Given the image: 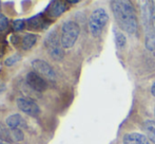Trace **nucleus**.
Listing matches in <instances>:
<instances>
[{
	"mask_svg": "<svg viewBox=\"0 0 155 144\" xmlns=\"http://www.w3.org/2000/svg\"><path fill=\"white\" fill-rule=\"evenodd\" d=\"M113 15L119 28L129 34H134L137 30V18L134 6L127 0H115L111 2Z\"/></svg>",
	"mask_w": 155,
	"mask_h": 144,
	"instance_id": "obj_1",
	"label": "nucleus"
},
{
	"mask_svg": "<svg viewBox=\"0 0 155 144\" xmlns=\"http://www.w3.org/2000/svg\"><path fill=\"white\" fill-rule=\"evenodd\" d=\"M79 26L74 21H67L61 27V36H60V43L62 48L70 49L75 45L78 36H79Z\"/></svg>",
	"mask_w": 155,
	"mask_h": 144,
	"instance_id": "obj_2",
	"label": "nucleus"
},
{
	"mask_svg": "<svg viewBox=\"0 0 155 144\" xmlns=\"http://www.w3.org/2000/svg\"><path fill=\"white\" fill-rule=\"evenodd\" d=\"M109 21V16L104 9H97L91 14L89 19V29L94 37H98L101 34L104 28Z\"/></svg>",
	"mask_w": 155,
	"mask_h": 144,
	"instance_id": "obj_3",
	"label": "nucleus"
},
{
	"mask_svg": "<svg viewBox=\"0 0 155 144\" xmlns=\"http://www.w3.org/2000/svg\"><path fill=\"white\" fill-rule=\"evenodd\" d=\"M45 46L48 48V51H49L50 55L56 60H60L63 58V50L62 46L60 43L59 38H58V34L55 31L51 32L48 36L47 40H45Z\"/></svg>",
	"mask_w": 155,
	"mask_h": 144,
	"instance_id": "obj_4",
	"label": "nucleus"
},
{
	"mask_svg": "<svg viewBox=\"0 0 155 144\" xmlns=\"http://www.w3.org/2000/svg\"><path fill=\"white\" fill-rule=\"evenodd\" d=\"M17 106H18V108L22 112L33 115V117H36L40 112V109H39L38 105L33 100L28 99V98H19L17 100Z\"/></svg>",
	"mask_w": 155,
	"mask_h": 144,
	"instance_id": "obj_5",
	"label": "nucleus"
},
{
	"mask_svg": "<svg viewBox=\"0 0 155 144\" xmlns=\"http://www.w3.org/2000/svg\"><path fill=\"white\" fill-rule=\"evenodd\" d=\"M27 83L30 87L35 91L42 92L47 89V82L36 72H29L27 75Z\"/></svg>",
	"mask_w": 155,
	"mask_h": 144,
	"instance_id": "obj_6",
	"label": "nucleus"
},
{
	"mask_svg": "<svg viewBox=\"0 0 155 144\" xmlns=\"http://www.w3.org/2000/svg\"><path fill=\"white\" fill-rule=\"evenodd\" d=\"M32 66L35 69V71H37V73H40L42 75L47 76L49 78H55L56 73L54 71V69L48 64L47 62L42 60H35L32 62Z\"/></svg>",
	"mask_w": 155,
	"mask_h": 144,
	"instance_id": "obj_7",
	"label": "nucleus"
},
{
	"mask_svg": "<svg viewBox=\"0 0 155 144\" xmlns=\"http://www.w3.org/2000/svg\"><path fill=\"white\" fill-rule=\"evenodd\" d=\"M5 124L10 129H19V128L27 127V122L19 113H15L6 118Z\"/></svg>",
	"mask_w": 155,
	"mask_h": 144,
	"instance_id": "obj_8",
	"label": "nucleus"
},
{
	"mask_svg": "<svg viewBox=\"0 0 155 144\" xmlns=\"http://www.w3.org/2000/svg\"><path fill=\"white\" fill-rule=\"evenodd\" d=\"M124 144H150L146 136L137 132H130L124 136Z\"/></svg>",
	"mask_w": 155,
	"mask_h": 144,
	"instance_id": "obj_9",
	"label": "nucleus"
},
{
	"mask_svg": "<svg viewBox=\"0 0 155 144\" xmlns=\"http://www.w3.org/2000/svg\"><path fill=\"white\" fill-rule=\"evenodd\" d=\"M67 6H65V2L62 1H52L48 6V13L49 15L53 17H58L65 12Z\"/></svg>",
	"mask_w": 155,
	"mask_h": 144,
	"instance_id": "obj_10",
	"label": "nucleus"
},
{
	"mask_svg": "<svg viewBox=\"0 0 155 144\" xmlns=\"http://www.w3.org/2000/svg\"><path fill=\"white\" fill-rule=\"evenodd\" d=\"M143 130H145L149 140L155 144V121L148 120V121L143 122Z\"/></svg>",
	"mask_w": 155,
	"mask_h": 144,
	"instance_id": "obj_11",
	"label": "nucleus"
},
{
	"mask_svg": "<svg viewBox=\"0 0 155 144\" xmlns=\"http://www.w3.org/2000/svg\"><path fill=\"white\" fill-rule=\"evenodd\" d=\"M113 33H114V38H115V43H116V47L118 49H121L126 46V43H127V38L126 36L124 35V33L118 30L116 27L113 28Z\"/></svg>",
	"mask_w": 155,
	"mask_h": 144,
	"instance_id": "obj_12",
	"label": "nucleus"
},
{
	"mask_svg": "<svg viewBox=\"0 0 155 144\" xmlns=\"http://www.w3.org/2000/svg\"><path fill=\"white\" fill-rule=\"evenodd\" d=\"M37 38H38V36L35 35V34H27V35H25V37L22 38V49L30 50L36 43Z\"/></svg>",
	"mask_w": 155,
	"mask_h": 144,
	"instance_id": "obj_13",
	"label": "nucleus"
},
{
	"mask_svg": "<svg viewBox=\"0 0 155 144\" xmlns=\"http://www.w3.org/2000/svg\"><path fill=\"white\" fill-rule=\"evenodd\" d=\"M5 132L8 138L12 141H15V142H20L25 139V135L20 129H10Z\"/></svg>",
	"mask_w": 155,
	"mask_h": 144,
	"instance_id": "obj_14",
	"label": "nucleus"
},
{
	"mask_svg": "<svg viewBox=\"0 0 155 144\" xmlns=\"http://www.w3.org/2000/svg\"><path fill=\"white\" fill-rule=\"evenodd\" d=\"M20 58H21L20 54H15V55H12V56H10V57L6 58L5 62H4V64H5L6 66L11 67V66H13V65L16 64L17 62H19Z\"/></svg>",
	"mask_w": 155,
	"mask_h": 144,
	"instance_id": "obj_15",
	"label": "nucleus"
},
{
	"mask_svg": "<svg viewBox=\"0 0 155 144\" xmlns=\"http://www.w3.org/2000/svg\"><path fill=\"white\" fill-rule=\"evenodd\" d=\"M43 23V19L41 16H36L34 18L30 19V27H33V28H40L41 25Z\"/></svg>",
	"mask_w": 155,
	"mask_h": 144,
	"instance_id": "obj_16",
	"label": "nucleus"
},
{
	"mask_svg": "<svg viewBox=\"0 0 155 144\" xmlns=\"http://www.w3.org/2000/svg\"><path fill=\"white\" fill-rule=\"evenodd\" d=\"M25 27V22L21 19H17V20L13 21V28L15 31H22Z\"/></svg>",
	"mask_w": 155,
	"mask_h": 144,
	"instance_id": "obj_17",
	"label": "nucleus"
},
{
	"mask_svg": "<svg viewBox=\"0 0 155 144\" xmlns=\"http://www.w3.org/2000/svg\"><path fill=\"white\" fill-rule=\"evenodd\" d=\"M8 27V19L4 15L0 14V32L4 31Z\"/></svg>",
	"mask_w": 155,
	"mask_h": 144,
	"instance_id": "obj_18",
	"label": "nucleus"
},
{
	"mask_svg": "<svg viewBox=\"0 0 155 144\" xmlns=\"http://www.w3.org/2000/svg\"><path fill=\"white\" fill-rule=\"evenodd\" d=\"M0 144H12V143H10L8 140H5V139H3L2 137H0Z\"/></svg>",
	"mask_w": 155,
	"mask_h": 144,
	"instance_id": "obj_19",
	"label": "nucleus"
},
{
	"mask_svg": "<svg viewBox=\"0 0 155 144\" xmlns=\"http://www.w3.org/2000/svg\"><path fill=\"white\" fill-rule=\"evenodd\" d=\"M151 92H152V94L155 97V83L153 84V86H152V88H151Z\"/></svg>",
	"mask_w": 155,
	"mask_h": 144,
	"instance_id": "obj_20",
	"label": "nucleus"
},
{
	"mask_svg": "<svg viewBox=\"0 0 155 144\" xmlns=\"http://www.w3.org/2000/svg\"><path fill=\"white\" fill-rule=\"evenodd\" d=\"M77 0H74V1H68V3H71V4H73V3H77Z\"/></svg>",
	"mask_w": 155,
	"mask_h": 144,
	"instance_id": "obj_21",
	"label": "nucleus"
}]
</instances>
